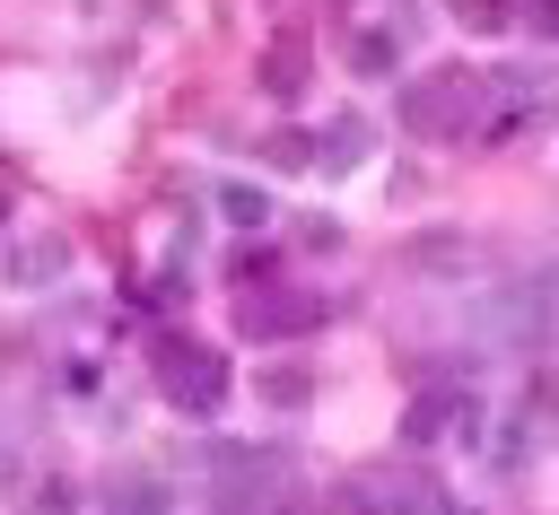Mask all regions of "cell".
<instances>
[{
    "mask_svg": "<svg viewBox=\"0 0 559 515\" xmlns=\"http://www.w3.org/2000/svg\"><path fill=\"white\" fill-rule=\"evenodd\" d=\"M218 218H227V227H245V236H253V227H262V218H271V201H262V192H253V183H218Z\"/></svg>",
    "mask_w": 559,
    "mask_h": 515,
    "instance_id": "obj_9",
    "label": "cell"
},
{
    "mask_svg": "<svg viewBox=\"0 0 559 515\" xmlns=\"http://www.w3.org/2000/svg\"><path fill=\"white\" fill-rule=\"evenodd\" d=\"M454 419H472V402H454V393H428V402H411V410H402V445H437Z\"/></svg>",
    "mask_w": 559,
    "mask_h": 515,
    "instance_id": "obj_8",
    "label": "cell"
},
{
    "mask_svg": "<svg viewBox=\"0 0 559 515\" xmlns=\"http://www.w3.org/2000/svg\"><path fill=\"white\" fill-rule=\"evenodd\" d=\"M524 26L533 35H559V0H524Z\"/></svg>",
    "mask_w": 559,
    "mask_h": 515,
    "instance_id": "obj_14",
    "label": "cell"
},
{
    "mask_svg": "<svg viewBox=\"0 0 559 515\" xmlns=\"http://www.w3.org/2000/svg\"><path fill=\"white\" fill-rule=\"evenodd\" d=\"M323 323V297H306V288H253L245 306H236V332H253V340H271V332H314Z\"/></svg>",
    "mask_w": 559,
    "mask_h": 515,
    "instance_id": "obj_4",
    "label": "cell"
},
{
    "mask_svg": "<svg viewBox=\"0 0 559 515\" xmlns=\"http://www.w3.org/2000/svg\"><path fill=\"white\" fill-rule=\"evenodd\" d=\"M262 393H271V402H306V375H288V367H271V375H262Z\"/></svg>",
    "mask_w": 559,
    "mask_h": 515,
    "instance_id": "obj_13",
    "label": "cell"
},
{
    "mask_svg": "<svg viewBox=\"0 0 559 515\" xmlns=\"http://www.w3.org/2000/svg\"><path fill=\"white\" fill-rule=\"evenodd\" d=\"M253 79H262L271 96H288V105H297V96H306V79H314V70H306V35H280V44L262 52V70H253Z\"/></svg>",
    "mask_w": 559,
    "mask_h": 515,
    "instance_id": "obj_6",
    "label": "cell"
},
{
    "mask_svg": "<svg viewBox=\"0 0 559 515\" xmlns=\"http://www.w3.org/2000/svg\"><path fill=\"white\" fill-rule=\"evenodd\" d=\"M367 148H376V131H367V113H341V122L323 131V148H314V166H323V175H349V166H358Z\"/></svg>",
    "mask_w": 559,
    "mask_h": 515,
    "instance_id": "obj_7",
    "label": "cell"
},
{
    "mask_svg": "<svg viewBox=\"0 0 559 515\" xmlns=\"http://www.w3.org/2000/svg\"><path fill=\"white\" fill-rule=\"evenodd\" d=\"M9 271H17L26 288H44V279L61 271V244H52V236H44V244H17V253H9Z\"/></svg>",
    "mask_w": 559,
    "mask_h": 515,
    "instance_id": "obj_10",
    "label": "cell"
},
{
    "mask_svg": "<svg viewBox=\"0 0 559 515\" xmlns=\"http://www.w3.org/2000/svg\"><path fill=\"white\" fill-rule=\"evenodd\" d=\"M507 17H515L507 0H463V26H480V35H489V26H507Z\"/></svg>",
    "mask_w": 559,
    "mask_h": 515,
    "instance_id": "obj_12",
    "label": "cell"
},
{
    "mask_svg": "<svg viewBox=\"0 0 559 515\" xmlns=\"http://www.w3.org/2000/svg\"><path fill=\"white\" fill-rule=\"evenodd\" d=\"M157 393L183 410V419H210L227 402V349H201V340H157Z\"/></svg>",
    "mask_w": 559,
    "mask_h": 515,
    "instance_id": "obj_2",
    "label": "cell"
},
{
    "mask_svg": "<svg viewBox=\"0 0 559 515\" xmlns=\"http://www.w3.org/2000/svg\"><path fill=\"white\" fill-rule=\"evenodd\" d=\"M271 515H297V506H271Z\"/></svg>",
    "mask_w": 559,
    "mask_h": 515,
    "instance_id": "obj_15",
    "label": "cell"
},
{
    "mask_svg": "<svg viewBox=\"0 0 559 515\" xmlns=\"http://www.w3.org/2000/svg\"><path fill=\"white\" fill-rule=\"evenodd\" d=\"M262 157H271V166H314L306 131H271V140H262Z\"/></svg>",
    "mask_w": 559,
    "mask_h": 515,
    "instance_id": "obj_11",
    "label": "cell"
},
{
    "mask_svg": "<svg viewBox=\"0 0 559 515\" xmlns=\"http://www.w3.org/2000/svg\"><path fill=\"white\" fill-rule=\"evenodd\" d=\"M349 70L358 79H393L402 70V26H349Z\"/></svg>",
    "mask_w": 559,
    "mask_h": 515,
    "instance_id": "obj_5",
    "label": "cell"
},
{
    "mask_svg": "<svg viewBox=\"0 0 559 515\" xmlns=\"http://www.w3.org/2000/svg\"><path fill=\"white\" fill-rule=\"evenodd\" d=\"M559 332V279L550 271H524V279H498L480 297V340L498 349H542Z\"/></svg>",
    "mask_w": 559,
    "mask_h": 515,
    "instance_id": "obj_1",
    "label": "cell"
},
{
    "mask_svg": "<svg viewBox=\"0 0 559 515\" xmlns=\"http://www.w3.org/2000/svg\"><path fill=\"white\" fill-rule=\"evenodd\" d=\"M402 122L428 131V140H463V131H480V79H472V70H437V79H419V87L402 96Z\"/></svg>",
    "mask_w": 559,
    "mask_h": 515,
    "instance_id": "obj_3",
    "label": "cell"
}]
</instances>
